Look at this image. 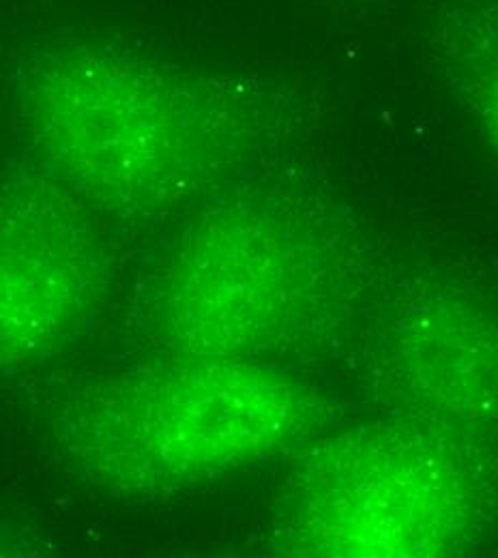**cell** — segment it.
Here are the masks:
<instances>
[{
    "label": "cell",
    "instance_id": "7a4b0ae2",
    "mask_svg": "<svg viewBox=\"0 0 498 558\" xmlns=\"http://www.w3.org/2000/svg\"><path fill=\"white\" fill-rule=\"evenodd\" d=\"M20 106L52 174L110 209L153 207L185 170L190 101L134 50L48 48L22 70Z\"/></svg>",
    "mask_w": 498,
    "mask_h": 558
},
{
    "label": "cell",
    "instance_id": "3957f363",
    "mask_svg": "<svg viewBox=\"0 0 498 558\" xmlns=\"http://www.w3.org/2000/svg\"><path fill=\"white\" fill-rule=\"evenodd\" d=\"M466 469L420 436H355L301 462L280 524L288 555L429 557L469 533L475 507Z\"/></svg>",
    "mask_w": 498,
    "mask_h": 558
},
{
    "label": "cell",
    "instance_id": "6da1fadb",
    "mask_svg": "<svg viewBox=\"0 0 498 558\" xmlns=\"http://www.w3.org/2000/svg\"><path fill=\"white\" fill-rule=\"evenodd\" d=\"M312 415L309 393L284 374L196 354L86 380L54 432L93 482L153 494L274 458Z\"/></svg>",
    "mask_w": 498,
    "mask_h": 558
},
{
    "label": "cell",
    "instance_id": "5b68a950",
    "mask_svg": "<svg viewBox=\"0 0 498 558\" xmlns=\"http://www.w3.org/2000/svg\"><path fill=\"white\" fill-rule=\"evenodd\" d=\"M438 35L449 88L498 157V17L456 11Z\"/></svg>",
    "mask_w": 498,
    "mask_h": 558
},
{
    "label": "cell",
    "instance_id": "277c9868",
    "mask_svg": "<svg viewBox=\"0 0 498 558\" xmlns=\"http://www.w3.org/2000/svg\"><path fill=\"white\" fill-rule=\"evenodd\" d=\"M97 274L88 228L57 187L26 183L0 198V369L73 340Z\"/></svg>",
    "mask_w": 498,
    "mask_h": 558
}]
</instances>
